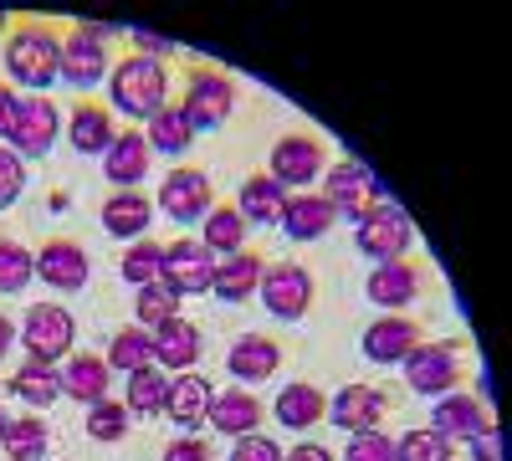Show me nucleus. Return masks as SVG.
Wrapping results in <instances>:
<instances>
[{"label":"nucleus","mask_w":512,"mask_h":461,"mask_svg":"<svg viewBox=\"0 0 512 461\" xmlns=\"http://www.w3.org/2000/svg\"><path fill=\"white\" fill-rule=\"evenodd\" d=\"M256 298L267 303L272 318L297 323V318L308 313V303H313V277L297 267V262H272V267L262 272V287H256Z\"/></svg>","instance_id":"nucleus-8"},{"label":"nucleus","mask_w":512,"mask_h":461,"mask_svg":"<svg viewBox=\"0 0 512 461\" xmlns=\"http://www.w3.org/2000/svg\"><path fill=\"white\" fill-rule=\"evenodd\" d=\"M405 385L415 395H451L461 385V364H456V349L451 344H415L410 359H405Z\"/></svg>","instance_id":"nucleus-11"},{"label":"nucleus","mask_w":512,"mask_h":461,"mask_svg":"<svg viewBox=\"0 0 512 461\" xmlns=\"http://www.w3.org/2000/svg\"><path fill=\"white\" fill-rule=\"evenodd\" d=\"M226 369L236 374L241 385H262V380H272V374L282 369V344H272L267 333H246V339L231 344Z\"/></svg>","instance_id":"nucleus-17"},{"label":"nucleus","mask_w":512,"mask_h":461,"mask_svg":"<svg viewBox=\"0 0 512 461\" xmlns=\"http://www.w3.org/2000/svg\"><path fill=\"white\" fill-rule=\"evenodd\" d=\"M359 344H364V359H369V364H405L410 349L425 344V333H420V323L405 318V313H384V318H374V323L364 328Z\"/></svg>","instance_id":"nucleus-13"},{"label":"nucleus","mask_w":512,"mask_h":461,"mask_svg":"<svg viewBox=\"0 0 512 461\" xmlns=\"http://www.w3.org/2000/svg\"><path fill=\"white\" fill-rule=\"evenodd\" d=\"M26 190V170H21V154L16 149H0V211L16 205Z\"/></svg>","instance_id":"nucleus-43"},{"label":"nucleus","mask_w":512,"mask_h":461,"mask_svg":"<svg viewBox=\"0 0 512 461\" xmlns=\"http://www.w3.org/2000/svg\"><path fill=\"white\" fill-rule=\"evenodd\" d=\"M282 205H287V190L272 175H246L241 180V205H236V211L246 216V226H277Z\"/></svg>","instance_id":"nucleus-28"},{"label":"nucleus","mask_w":512,"mask_h":461,"mask_svg":"<svg viewBox=\"0 0 512 461\" xmlns=\"http://www.w3.org/2000/svg\"><path fill=\"white\" fill-rule=\"evenodd\" d=\"M144 139H149V149H159V154H185V149L195 144V129H190V118L180 113V103H164V108L149 118Z\"/></svg>","instance_id":"nucleus-32"},{"label":"nucleus","mask_w":512,"mask_h":461,"mask_svg":"<svg viewBox=\"0 0 512 461\" xmlns=\"http://www.w3.org/2000/svg\"><path fill=\"white\" fill-rule=\"evenodd\" d=\"M487 426H492V415H487V405H482L477 395H461V390L436 395V415H431V431H436V436H446V441H472V436L487 431Z\"/></svg>","instance_id":"nucleus-16"},{"label":"nucleus","mask_w":512,"mask_h":461,"mask_svg":"<svg viewBox=\"0 0 512 461\" xmlns=\"http://www.w3.org/2000/svg\"><path fill=\"white\" fill-rule=\"evenodd\" d=\"M236 108V82L221 72V67H190L185 77V98H180V113L190 118V129H221Z\"/></svg>","instance_id":"nucleus-3"},{"label":"nucleus","mask_w":512,"mask_h":461,"mask_svg":"<svg viewBox=\"0 0 512 461\" xmlns=\"http://www.w3.org/2000/svg\"><path fill=\"white\" fill-rule=\"evenodd\" d=\"M118 272H123V282H134V287L159 282V277H164V246H154V241H134V246L123 251Z\"/></svg>","instance_id":"nucleus-37"},{"label":"nucleus","mask_w":512,"mask_h":461,"mask_svg":"<svg viewBox=\"0 0 512 461\" xmlns=\"http://www.w3.org/2000/svg\"><path fill=\"white\" fill-rule=\"evenodd\" d=\"M6 72H11L16 88L47 93L62 77V36L52 26H41V21H21L6 36Z\"/></svg>","instance_id":"nucleus-1"},{"label":"nucleus","mask_w":512,"mask_h":461,"mask_svg":"<svg viewBox=\"0 0 512 461\" xmlns=\"http://www.w3.org/2000/svg\"><path fill=\"white\" fill-rule=\"evenodd\" d=\"M0 31H6V16H0Z\"/></svg>","instance_id":"nucleus-52"},{"label":"nucleus","mask_w":512,"mask_h":461,"mask_svg":"<svg viewBox=\"0 0 512 461\" xmlns=\"http://www.w3.org/2000/svg\"><path fill=\"white\" fill-rule=\"evenodd\" d=\"M16 88H11V82H0V139H6L11 134V123H16Z\"/></svg>","instance_id":"nucleus-48"},{"label":"nucleus","mask_w":512,"mask_h":461,"mask_svg":"<svg viewBox=\"0 0 512 461\" xmlns=\"http://www.w3.org/2000/svg\"><path fill=\"white\" fill-rule=\"evenodd\" d=\"M11 390H16L31 410H47V405H57V400H62V369L26 359V364L11 374Z\"/></svg>","instance_id":"nucleus-31"},{"label":"nucleus","mask_w":512,"mask_h":461,"mask_svg":"<svg viewBox=\"0 0 512 461\" xmlns=\"http://www.w3.org/2000/svg\"><path fill=\"white\" fill-rule=\"evenodd\" d=\"M36 277L47 287H57V292H77V287H88L93 262H88V251H82L77 241L52 236V241H41V251H36Z\"/></svg>","instance_id":"nucleus-14"},{"label":"nucleus","mask_w":512,"mask_h":461,"mask_svg":"<svg viewBox=\"0 0 512 461\" xmlns=\"http://www.w3.org/2000/svg\"><path fill=\"white\" fill-rule=\"evenodd\" d=\"M72 313L67 308H57V303H36L31 313H26V323H21V344H26V354L36 359V364H57V359H67L72 354Z\"/></svg>","instance_id":"nucleus-7"},{"label":"nucleus","mask_w":512,"mask_h":461,"mask_svg":"<svg viewBox=\"0 0 512 461\" xmlns=\"http://www.w3.org/2000/svg\"><path fill=\"white\" fill-rule=\"evenodd\" d=\"M472 461H502V431H497V421L472 436Z\"/></svg>","instance_id":"nucleus-45"},{"label":"nucleus","mask_w":512,"mask_h":461,"mask_svg":"<svg viewBox=\"0 0 512 461\" xmlns=\"http://www.w3.org/2000/svg\"><path fill=\"white\" fill-rule=\"evenodd\" d=\"M164 400H169V380H164V369H139V374H128V385H123V405L128 415H164Z\"/></svg>","instance_id":"nucleus-36"},{"label":"nucleus","mask_w":512,"mask_h":461,"mask_svg":"<svg viewBox=\"0 0 512 461\" xmlns=\"http://www.w3.org/2000/svg\"><path fill=\"white\" fill-rule=\"evenodd\" d=\"M210 400H216L210 380H205V374H195V369H185V374H175V380H169L164 415H169V421H180V426H205Z\"/></svg>","instance_id":"nucleus-22"},{"label":"nucleus","mask_w":512,"mask_h":461,"mask_svg":"<svg viewBox=\"0 0 512 461\" xmlns=\"http://www.w3.org/2000/svg\"><path fill=\"white\" fill-rule=\"evenodd\" d=\"M354 241H359L364 257H374V262H400L410 251V241H415V226H410V216L400 211L395 200H379L374 211H364L354 221Z\"/></svg>","instance_id":"nucleus-4"},{"label":"nucleus","mask_w":512,"mask_h":461,"mask_svg":"<svg viewBox=\"0 0 512 461\" xmlns=\"http://www.w3.org/2000/svg\"><path fill=\"white\" fill-rule=\"evenodd\" d=\"M57 129H62V118H57V103L52 98H41V93H31V98H16V123H11V149L16 154H26V159H41L52 144H57Z\"/></svg>","instance_id":"nucleus-10"},{"label":"nucleus","mask_w":512,"mask_h":461,"mask_svg":"<svg viewBox=\"0 0 512 461\" xmlns=\"http://www.w3.org/2000/svg\"><path fill=\"white\" fill-rule=\"evenodd\" d=\"M323 200H328V211H333V216L359 221L364 211H374L384 195H379V180H374L369 164H359V159H338L333 170H328V180H323Z\"/></svg>","instance_id":"nucleus-6"},{"label":"nucleus","mask_w":512,"mask_h":461,"mask_svg":"<svg viewBox=\"0 0 512 461\" xmlns=\"http://www.w3.org/2000/svg\"><path fill=\"white\" fill-rule=\"evenodd\" d=\"M108 380H113V369L98 354H67V364H62V395L77 405L108 400Z\"/></svg>","instance_id":"nucleus-20"},{"label":"nucleus","mask_w":512,"mask_h":461,"mask_svg":"<svg viewBox=\"0 0 512 461\" xmlns=\"http://www.w3.org/2000/svg\"><path fill=\"white\" fill-rule=\"evenodd\" d=\"M108 369H123V374L154 369V333L149 328H118L108 344Z\"/></svg>","instance_id":"nucleus-35"},{"label":"nucleus","mask_w":512,"mask_h":461,"mask_svg":"<svg viewBox=\"0 0 512 461\" xmlns=\"http://www.w3.org/2000/svg\"><path fill=\"white\" fill-rule=\"evenodd\" d=\"M267 175L287 190H297V185H313L318 175H323V144L313 139V134H287V139H277L272 144V159H267Z\"/></svg>","instance_id":"nucleus-12"},{"label":"nucleus","mask_w":512,"mask_h":461,"mask_svg":"<svg viewBox=\"0 0 512 461\" xmlns=\"http://www.w3.org/2000/svg\"><path fill=\"white\" fill-rule=\"evenodd\" d=\"M205 251L210 257H236V251H246V216L236 211V205H216V211L205 216Z\"/></svg>","instance_id":"nucleus-34"},{"label":"nucleus","mask_w":512,"mask_h":461,"mask_svg":"<svg viewBox=\"0 0 512 461\" xmlns=\"http://www.w3.org/2000/svg\"><path fill=\"white\" fill-rule=\"evenodd\" d=\"M16 344H21V328H16V323H11L6 313H0V359H6V354H11Z\"/></svg>","instance_id":"nucleus-50"},{"label":"nucleus","mask_w":512,"mask_h":461,"mask_svg":"<svg viewBox=\"0 0 512 461\" xmlns=\"http://www.w3.org/2000/svg\"><path fill=\"white\" fill-rule=\"evenodd\" d=\"M149 216H154V205L139 195V190H113L103 200V231L108 236H144L149 231Z\"/></svg>","instance_id":"nucleus-29"},{"label":"nucleus","mask_w":512,"mask_h":461,"mask_svg":"<svg viewBox=\"0 0 512 461\" xmlns=\"http://www.w3.org/2000/svg\"><path fill=\"white\" fill-rule=\"evenodd\" d=\"M369 303H379L384 313H400V308H410L415 303V292H420V272L400 257V262H379L374 272H369Z\"/></svg>","instance_id":"nucleus-19"},{"label":"nucleus","mask_w":512,"mask_h":461,"mask_svg":"<svg viewBox=\"0 0 512 461\" xmlns=\"http://www.w3.org/2000/svg\"><path fill=\"white\" fill-rule=\"evenodd\" d=\"M134 313H139V323H144V328H159L164 318H180V292L159 277V282L139 287V303H134Z\"/></svg>","instance_id":"nucleus-38"},{"label":"nucleus","mask_w":512,"mask_h":461,"mask_svg":"<svg viewBox=\"0 0 512 461\" xmlns=\"http://www.w3.org/2000/svg\"><path fill=\"white\" fill-rule=\"evenodd\" d=\"M0 446H6L11 461H41L52 451V431L41 426V415H16L6 426V436H0Z\"/></svg>","instance_id":"nucleus-33"},{"label":"nucleus","mask_w":512,"mask_h":461,"mask_svg":"<svg viewBox=\"0 0 512 461\" xmlns=\"http://www.w3.org/2000/svg\"><path fill=\"white\" fill-rule=\"evenodd\" d=\"M395 461H451V441L436 436L431 426H425V431H405L395 441Z\"/></svg>","instance_id":"nucleus-40"},{"label":"nucleus","mask_w":512,"mask_h":461,"mask_svg":"<svg viewBox=\"0 0 512 461\" xmlns=\"http://www.w3.org/2000/svg\"><path fill=\"white\" fill-rule=\"evenodd\" d=\"M159 211L169 221H205L210 211H216V185H210L205 170H195V164H180V170H169L164 185H159Z\"/></svg>","instance_id":"nucleus-5"},{"label":"nucleus","mask_w":512,"mask_h":461,"mask_svg":"<svg viewBox=\"0 0 512 461\" xmlns=\"http://www.w3.org/2000/svg\"><path fill=\"white\" fill-rule=\"evenodd\" d=\"M323 410H328V395H323L318 385H308V380L282 385V395H277V421H282L287 431H308V426H318V421H323Z\"/></svg>","instance_id":"nucleus-30"},{"label":"nucleus","mask_w":512,"mask_h":461,"mask_svg":"<svg viewBox=\"0 0 512 461\" xmlns=\"http://www.w3.org/2000/svg\"><path fill=\"white\" fill-rule=\"evenodd\" d=\"M149 139L139 134V129H123L113 144H108V154H103V175L118 185V190H134L144 175H149Z\"/></svg>","instance_id":"nucleus-18"},{"label":"nucleus","mask_w":512,"mask_h":461,"mask_svg":"<svg viewBox=\"0 0 512 461\" xmlns=\"http://www.w3.org/2000/svg\"><path fill=\"white\" fill-rule=\"evenodd\" d=\"M262 272H267V262L256 257V251H236V257L216 262V277H210V292H216V298H226V303H246L251 292L262 287Z\"/></svg>","instance_id":"nucleus-24"},{"label":"nucleus","mask_w":512,"mask_h":461,"mask_svg":"<svg viewBox=\"0 0 512 461\" xmlns=\"http://www.w3.org/2000/svg\"><path fill=\"white\" fill-rule=\"evenodd\" d=\"M67 139H72V149H77V154H108V144L118 139L113 113H108L103 103H82V98H77L72 123H67Z\"/></svg>","instance_id":"nucleus-26"},{"label":"nucleus","mask_w":512,"mask_h":461,"mask_svg":"<svg viewBox=\"0 0 512 461\" xmlns=\"http://www.w3.org/2000/svg\"><path fill=\"white\" fill-rule=\"evenodd\" d=\"M333 426H344L349 436L354 431H379V421H384V395L374 390V385H344L333 395Z\"/></svg>","instance_id":"nucleus-23"},{"label":"nucleus","mask_w":512,"mask_h":461,"mask_svg":"<svg viewBox=\"0 0 512 461\" xmlns=\"http://www.w3.org/2000/svg\"><path fill=\"white\" fill-rule=\"evenodd\" d=\"M108 98L123 118H154L169 98V72L164 62H149V57H123L113 72H108Z\"/></svg>","instance_id":"nucleus-2"},{"label":"nucleus","mask_w":512,"mask_h":461,"mask_svg":"<svg viewBox=\"0 0 512 461\" xmlns=\"http://www.w3.org/2000/svg\"><path fill=\"white\" fill-rule=\"evenodd\" d=\"M134 47H139V57L159 62V57L175 52V41H164V36H154V31H134Z\"/></svg>","instance_id":"nucleus-47"},{"label":"nucleus","mask_w":512,"mask_h":461,"mask_svg":"<svg viewBox=\"0 0 512 461\" xmlns=\"http://www.w3.org/2000/svg\"><path fill=\"white\" fill-rule=\"evenodd\" d=\"M344 461H395V441L384 431H354Z\"/></svg>","instance_id":"nucleus-42"},{"label":"nucleus","mask_w":512,"mask_h":461,"mask_svg":"<svg viewBox=\"0 0 512 461\" xmlns=\"http://www.w3.org/2000/svg\"><path fill=\"white\" fill-rule=\"evenodd\" d=\"M210 277H216V262H210V251L205 241H175V246H164V282L180 292H210Z\"/></svg>","instance_id":"nucleus-15"},{"label":"nucleus","mask_w":512,"mask_h":461,"mask_svg":"<svg viewBox=\"0 0 512 461\" xmlns=\"http://www.w3.org/2000/svg\"><path fill=\"white\" fill-rule=\"evenodd\" d=\"M205 421L221 436H251L256 426H262V400H256L251 390H221L216 400H210Z\"/></svg>","instance_id":"nucleus-25"},{"label":"nucleus","mask_w":512,"mask_h":461,"mask_svg":"<svg viewBox=\"0 0 512 461\" xmlns=\"http://www.w3.org/2000/svg\"><path fill=\"white\" fill-rule=\"evenodd\" d=\"M282 461H333V451H328V446H313V441H303V446H292Z\"/></svg>","instance_id":"nucleus-49"},{"label":"nucleus","mask_w":512,"mask_h":461,"mask_svg":"<svg viewBox=\"0 0 512 461\" xmlns=\"http://www.w3.org/2000/svg\"><path fill=\"white\" fill-rule=\"evenodd\" d=\"M231 461H282V446H277V441H267L262 431H251V436H236Z\"/></svg>","instance_id":"nucleus-44"},{"label":"nucleus","mask_w":512,"mask_h":461,"mask_svg":"<svg viewBox=\"0 0 512 461\" xmlns=\"http://www.w3.org/2000/svg\"><path fill=\"white\" fill-rule=\"evenodd\" d=\"M333 221H338V216L328 211V200H323V195H287L277 226H287L292 241H323V236L333 231Z\"/></svg>","instance_id":"nucleus-27"},{"label":"nucleus","mask_w":512,"mask_h":461,"mask_svg":"<svg viewBox=\"0 0 512 461\" xmlns=\"http://www.w3.org/2000/svg\"><path fill=\"white\" fill-rule=\"evenodd\" d=\"M200 328L195 323H185V318H164L159 328H154V364L159 369H195V359H200Z\"/></svg>","instance_id":"nucleus-21"},{"label":"nucleus","mask_w":512,"mask_h":461,"mask_svg":"<svg viewBox=\"0 0 512 461\" xmlns=\"http://www.w3.org/2000/svg\"><path fill=\"white\" fill-rule=\"evenodd\" d=\"M6 426H11V415H6V410H0V436H6Z\"/></svg>","instance_id":"nucleus-51"},{"label":"nucleus","mask_w":512,"mask_h":461,"mask_svg":"<svg viewBox=\"0 0 512 461\" xmlns=\"http://www.w3.org/2000/svg\"><path fill=\"white\" fill-rule=\"evenodd\" d=\"M164 461H210V446L195 441V436H180V441L164 446Z\"/></svg>","instance_id":"nucleus-46"},{"label":"nucleus","mask_w":512,"mask_h":461,"mask_svg":"<svg viewBox=\"0 0 512 461\" xmlns=\"http://www.w3.org/2000/svg\"><path fill=\"white\" fill-rule=\"evenodd\" d=\"M88 436H93V441H123V436H128V405H123V400H98V405H88Z\"/></svg>","instance_id":"nucleus-41"},{"label":"nucleus","mask_w":512,"mask_h":461,"mask_svg":"<svg viewBox=\"0 0 512 461\" xmlns=\"http://www.w3.org/2000/svg\"><path fill=\"white\" fill-rule=\"evenodd\" d=\"M31 277H36V251H26L11 236H0V292H21Z\"/></svg>","instance_id":"nucleus-39"},{"label":"nucleus","mask_w":512,"mask_h":461,"mask_svg":"<svg viewBox=\"0 0 512 461\" xmlns=\"http://www.w3.org/2000/svg\"><path fill=\"white\" fill-rule=\"evenodd\" d=\"M62 77L72 82L77 93L98 88V82L108 77V52H103V26H72L62 36Z\"/></svg>","instance_id":"nucleus-9"}]
</instances>
